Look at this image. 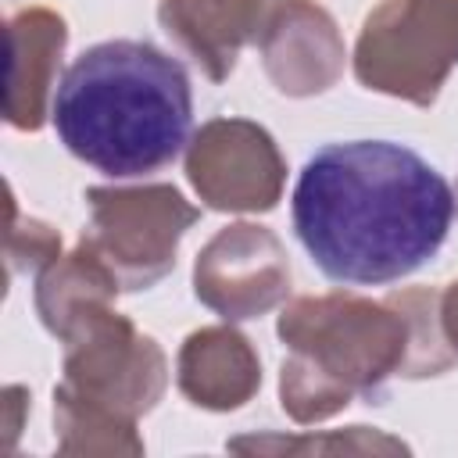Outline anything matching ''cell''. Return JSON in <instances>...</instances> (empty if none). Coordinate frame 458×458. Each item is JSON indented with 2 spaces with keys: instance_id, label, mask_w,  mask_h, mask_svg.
Here are the masks:
<instances>
[{
  "instance_id": "cell-16",
  "label": "cell",
  "mask_w": 458,
  "mask_h": 458,
  "mask_svg": "<svg viewBox=\"0 0 458 458\" xmlns=\"http://www.w3.org/2000/svg\"><path fill=\"white\" fill-rule=\"evenodd\" d=\"M394 293L411 318V361L404 369V379H429L458 369V351L447 344V333L440 322V290L404 286Z\"/></svg>"
},
{
  "instance_id": "cell-18",
  "label": "cell",
  "mask_w": 458,
  "mask_h": 458,
  "mask_svg": "<svg viewBox=\"0 0 458 458\" xmlns=\"http://www.w3.org/2000/svg\"><path fill=\"white\" fill-rule=\"evenodd\" d=\"M29 408H32V394L25 386H18V383L4 386V451L14 447V440L21 433V419L29 415Z\"/></svg>"
},
{
  "instance_id": "cell-7",
  "label": "cell",
  "mask_w": 458,
  "mask_h": 458,
  "mask_svg": "<svg viewBox=\"0 0 458 458\" xmlns=\"http://www.w3.org/2000/svg\"><path fill=\"white\" fill-rule=\"evenodd\" d=\"M182 172L204 208L229 215H265L286 186V157L276 136L250 118L204 122L186 143Z\"/></svg>"
},
{
  "instance_id": "cell-10",
  "label": "cell",
  "mask_w": 458,
  "mask_h": 458,
  "mask_svg": "<svg viewBox=\"0 0 458 458\" xmlns=\"http://www.w3.org/2000/svg\"><path fill=\"white\" fill-rule=\"evenodd\" d=\"M258 50L268 82L290 100L329 93L347 68L340 25L318 0H290Z\"/></svg>"
},
{
  "instance_id": "cell-6",
  "label": "cell",
  "mask_w": 458,
  "mask_h": 458,
  "mask_svg": "<svg viewBox=\"0 0 458 458\" xmlns=\"http://www.w3.org/2000/svg\"><path fill=\"white\" fill-rule=\"evenodd\" d=\"M61 386L125 419H143L168 390V358L114 304L89 311L61 336Z\"/></svg>"
},
{
  "instance_id": "cell-19",
  "label": "cell",
  "mask_w": 458,
  "mask_h": 458,
  "mask_svg": "<svg viewBox=\"0 0 458 458\" xmlns=\"http://www.w3.org/2000/svg\"><path fill=\"white\" fill-rule=\"evenodd\" d=\"M440 322H444L447 344L458 351V279L440 290Z\"/></svg>"
},
{
  "instance_id": "cell-1",
  "label": "cell",
  "mask_w": 458,
  "mask_h": 458,
  "mask_svg": "<svg viewBox=\"0 0 458 458\" xmlns=\"http://www.w3.org/2000/svg\"><path fill=\"white\" fill-rule=\"evenodd\" d=\"M454 211L451 182L422 154L390 140L318 147L290 200L301 247L344 286H386L419 272L444 247Z\"/></svg>"
},
{
  "instance_id": "cell-9",
  "label": "cell",
  "mask_w": 458,
  "mask_h": 458,
  "mask_svg": "<svg viewBox=\"0 0 458 458\" xmlns=\"http://www.w3.org/2000/svg\"><path fill=\"white\" fill-rule=\"evenodd\" d=\"M286 4L290 0H161L157 21L211 82H225L243 47H261Z\"/></svg>"
},
{
  "instance_id": "cell-8",
  "label": "cell",
  "mask_w": 458,
  "mask_h": 458,
  "mask_svg": "<svg viewBox=\"0 0 458 458\" xmlns=\"http://www.w3.org/2000/svg\"><path fill=\"white\" fill-rule=\"evenodd\" d=\"M293 283L283 240L258 222L222 225L193 261V297L225 322H250L286 304Z\"/></svg>"
},
{
  "instance_id": "cell-2",
  "label": "cell",
  "mask_w": 458,
  "mask_h": 458,
  "mask_svg": "<svg viewBox=\"0 0 458 458\" xmlns=\"http://www.w3.org/2000/svg\"><path fill=\"white\" fill-rule=\"evenodd\" d=\"M50 122L82 165L107 179H143L190 143V75L147 39H104L64 68Z\"/></svg>"
},
{
  "instance_id": "cell-14",
  "label": "cell",
  "mask_w": 458,
  "mask_h": 458,
  "mask_svg": "<svg viewBox=\"0 0 458 458\" xmlns=\"http://www.w3.org/2000/svg\"><path fill=\"white\" fill-rule=\"evenodd\" d=\"M54 444L57 454H79V458H93V454L136 458L147 451L143 437L136 433V419L93 404L61 383L54 386Z\"/></svg>"
},
{
  "instance_id": "cell-5",
  "label": "cell",
  "mask_w": 458,
  "mask_h": 458,
  "mask_svg": "<svg viewBox=\"0 0 458 458\" xmlns=\"http://www.w3.org/2000/svg\"><path fill=\"white\" fill-rule=\"evenodd\" d=\"M79 243L114 276L122 293L157 286L172 268L182 236L200 211L172 182L89 186Z\"/></svg>"
},
{
  "instance_id": "cell-12",
  "label": "cell",
  "mask_w": 458,
  "mask_h": 458,
  "mask_svg": "<svg viewBox=\"0 0 458 458\" xmlns=\"http://www.w3.org/2000/svg\"><path fill=\"white\" fill-rule=\"evenodd\" d=\"M175 386L193 408L236 411L261 390V358L254 344L222 318L182 340L175 354Z\"/></svg>"
},
{
  "instance_id": "cell-4",
  "label": "cell",
  "mask_w": 458,
  "mask_h": 458,
  "mask_svg": "<svg viewBox=\"0 0 458 458\" xmlns=\"http://www.w3.org/2000/svg\"><path fill=\"white\" fill-rule=\"evenodd\" d=\"M354 79L415 107L437 104L458 68V0H383L358 32Z\"/></svg>"
},
{
  "instance_id": "cell-17",
  "label": "cell",
  "mask_w": 458,
  "mask_h": 458,
  "mask_svg": "<svg viewBox=\"0 0 458 458\" xmlns=\"http://www.w3.org/2000/svg\"><path fill=\"white\" fill-rule=\"evenodd\" d=\"M7 276H39L47 265L61 258V233L47 225L43 218H25L18 204H11V222H7Z\"/></svg>"
},
{
  "instance_id": "cell-13",
  "label": "cell",
  "mask_w": 458,
  "mask_h": 458,
  "mask_svg": "<svg viewBox=\"0 0 458 458\" xmlns=\"http://www.w3.org/2000/svg\"><path fill=\"white\" fill-rule=\"evenodd\" d=\"M118 293L122 290H118L114 276L82 243H75L72 254H61L54 265H47L36 276L32 301H36V315H39L43 329L61 340L89 311L114 304Z\"/></svg>"
},
{
  "instance_id": "cell-11",
  "label": "cell",
  "mask_w": 458,
  "mask_h": 458,
  "mask_svg": "<svg viewBox=\"0 0 458 458\" xmlns=\"http://www.w3.org/2000/svg\"><path fill=\"white\" fill-rule=\"evenodd\" d=\"M7 75H4V122L18 132H39L50 118L61 82V57L68 25L54 7H21L4 25Z\"/></svg>"
},
{
  "instance_id": "cell-3",
  "label": "cell",
  "mask_w": 458,
  "mask_h": 458,
  "mask_svg": "<svg viewBox=\"0 0 458 458\" xmlns=\"http://www.w3.org/2000/svg\"><path fill=\"white\" fill-rule=\"evenodd\" d=\"M276 336L286 344L279 365V404L297 426L340 415L351 401L383 404L386 383L404 379L411 361V318L397 293L383 301L329 290L283 304Z\"/></svg>"
},
{
  "instance_id": "cell-15",
  "label": "cell",
  "mask_w": 458,
  "mask_h": 458,
  "mask_svg": "<svg viewBox=\"0 0 458 458\" xmlns=\"http://www.w3.org/2000/svg\"><path fill=\"white\" fill-rule=\"evenodd\" d=\"M225 451L236 454H408L411 447L401 437H390L376 426H344L322 433H243L225 440Z\"/></svg>"
}]
</instances>
